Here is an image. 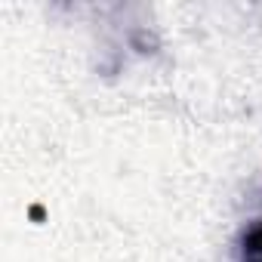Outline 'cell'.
I'll return each mask as SVG.
<instances>
[{"mask_svg":"<svg viewBox=\"0 0 262 262\" xmlns=\"http://www.w3.org/2000/svg\"><path fill=\"white\" fill-rule=\"evenodd\" d=\"M241 262H262V225H253L241 241Z\"/></svg>","mask_w":262,"mask_h":262,"instance_id":"cell-1","label":"cell"}]
</instances>
